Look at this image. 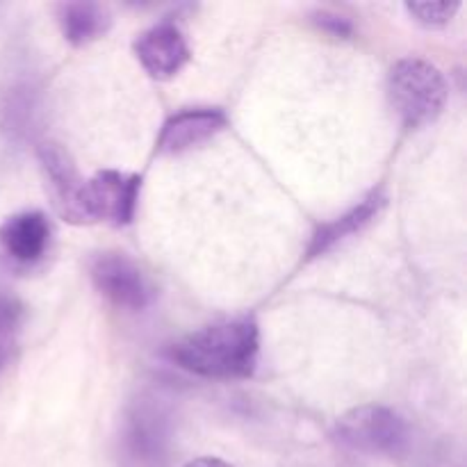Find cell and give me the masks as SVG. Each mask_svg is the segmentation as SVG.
Instances as JSON below:
<instances>
[{
	"label": "cell",
	"instance_id": "4fadbf2b",
	"mask_svg": "<svg viewBox=\"0 0 467 467\" xmlns=\"http://www.w3.org/2000/svg\"><path fill=\"white\" fill-rule=\"evenodd\" d=\"M459 9V3H406V12L427 27L447 26Z\"/></svg>",
	"mask_w": 467,
	"mask_h": 467
},
{
	"label": "cell",
	"instance_id": "277c9868",
	"mask_svg": "<svg viewBox=\"0 0 467 467\" xmlns=\"http://www.w3.org/2000/svg\"><path fill=\"white\" fill-rule=\"evenodd\" d=\"M141 176L137 173L105 171L94 173L82 185V217L85 223L105 222L112 226H126L135 219L140 203Z\"/></svg>",
	"mask_w": 467,
	"mask_h": 467
},
{
	"label": "cell",
	"instance_id": "5bb4252c",
	"mask_svg": "<svg viewBox=\"0 0 467 467\" xmlns=\"http://www.w3.org/2000/svg\"><path fill=\"white\" fill-rule=\"evenodd\" d=\"M315 23H317L322 30H327L328 35L340 36V39H347V36L354 32V27H351V23L347 21L345 16H337V14L331 12H319L317 16H315Z\"/></svg>",
	"mask_w": 467,
	"mask_h": 467
},
{
	"label": "cell",
	"instance_id": "8992f818",
	"mask_svg": "<svg viewBox=\"0 0 467 467\" xmlns=\"http://www.w3.org/2000/svg\"><path fill=\"white\" fill-rule=\"evenodd\" d=\"M135 57L155 80H169L178 76L190 62V46L176 23H158L141 32L132 44Z\"/></svg>",
	"mask_w": 467,
	"mask_h": 467
},
{
	"label": "cell",
	"instance_id": "52a82bcc",
	"mask_svg": "<svg viewBox=\"0 0 467 467\" xmlns=\"http://www.w3.org/2000/svg\"><path fill=\"white\" fill-rule=\"evenodd\" d=\"M39 162L48 182L53 208L57 210L64 222L85 223L82 217V185L85 181L78 173L71 155L55 141H44L39 146Z\"/></svg>",
	"mask_w": 467,
	"mask_h": 467
},
{
	"label": "cell",
	"instance_id": "9a60e30c",
	"mask_svg": "<svg viewBox=\"0 0 467 467\" xmlns=\"http://www.w3.org/2000/svg\"><path fill=\"white\" fill-rule=\"evenodd\" d=\"M185 467H233L231 463L222 459H213V456H203V459H194L190 461Z\"/></svg>",
	"mask_w": 467,
	"mask_h": 467
},
{
	"label": "cell",
	"instance_id": "3957f363",
	"mask_svg": "<svg viewBox=\"0 0 467 467\" xmlns=\"http://www.w3.org/2000/svg\"><path fill=\"white\" fill-rule=\"evenodd\" d=\"M409 424L392 409L365 404L347 410L336 422V438L363 454H401L409 445Z\"/></svg>",
	"mask_w": 467,
	"mask_h": 467
},
{
	"label": "cell",
	"instance_id": "30bf717a",
	"mask_svg": "<svg viewBox=\"0 0 467 467\" xmlns=\"http://www.w3.org/2000/svg\"><path fill=\"white\" fill-rule=\"evenodd\" d=\"M383 205H386V196H383V192L377 190L369 196H365L358 205L347 210L345 214H340V217L333 219V222L319 226L317 233L313 235V240H310V246L308 251H306V255H308V258H319V255L336 249L340 242L349 240L351 235H356V233H360L363 228H368L369 223L381 214Z\"/></svg>",
	"mask_w": 467,
	"mask_h": 467
},
{
	"label": "cell",
	"instance_id": "ba28073f",
	"mask_svg": "<svg viewBox=\"0 0 467 467\" xmlns=\"http://www.w3.org/2000/svg\"><path fill=\"white\" fill-rule=\"evenodd\" d=\"M228 126V117L219 108L182 109L164 121L155 150L162 155L182 153L203 144Z\"/></svg>",
	"mask_w": 467,
	"mask_h": 467
},
{
	"label": "cell",
	"instance_id": "5b68a950",
	"mask_svg": "<svg viewBox=\"0 0 467 467\" xmlns=\"http://www.w3.org/2000/svg\"><path fill=\"white\" fill-rule=\"evenodd\" d=\"M89 276L96 290L112 306L123 310H144L150 304L149 278L135 260L123 254H100L91 260Z\"/></svg>",
	"mask_w": 467,
	"mask_h": 467
},
{
	"label": "cell",
	"instance_id": "9c48e42d",
	"mask_svg": "<svg viewBox=\"0 0 467 467\" xmlns=\"http://www.w3.org/2000/svg\"><path fill=\"white\" fill-rule=\"evenodd\" d=\"M53 237L48 217L39 210L12 214L0 226V249L18 265H35L46 255Z\"/></svg>",
	"mask_w": 467,
	"mask_h": 467
},
{
	"label": "cell",
	"instance_id": "6da1fadb",
	"mask_svg": "<svg viewBox=\"0 0 467 467\" xmlns=\"http://www.w3.org/2000/svg\"><path fill=\"white\" fill-rule=\"evenodd\" d=\"M260 331L254 317H235L210 324L169 347L178 368L205 379H246L255 372Z\"/></svg>",
	"mask_w": 467,
	"mask_h": 467
},
{
	"label": "cell",
	"instance_id": "7c38bea8",
	"mask_svg": "<svg viewBox=\"0 0 467 467\" xmlns=\"http://www.w3.org/2000/svg\"><path fill=\"white\" fill-rule=\"evenodd\" d=\"M26 317L21 299L12 290L0 285V360L7 356V340L18 331Z\"/></svg>",
	"mask_w": 467,
	"mask_h": 467
},
{
	"label": "cell",
	"instance_id": "8fae6325",
	"mask_svg": "<svg viewBox=\"0 0 467 467\" xmlns=\"http://www.w3.org/2000/svg\"><path fill=\"white\" fill-rule=\"evenodd\" d=\"M57 21L68 44L87 46L109 30L112 18L108 9L96 3H62L57 7Z\"/></svg>",
	"mask_w": 467,
	"mask_h": 467
},
{
	"label": "cell",
	"instance_id": "7a4b0ae2",
	"mask_svg": "<svg viewBox=\"0 0 467 467\" xmlns=\"http://www.w3.org/2000/svg\"><path fill=\"white\" fill-rule=\"evenodd\" d=\"M450 87L436 64L404 57L388 73V99L406 128H422L445 109Z\"/></svg>",
	"mask_w": 467,
	"mask_h": 467
}]
</instances>
